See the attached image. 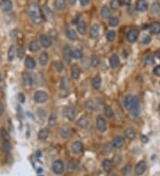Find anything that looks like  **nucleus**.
<instances>
[{"instance_id": "58", "label": "nucleus", "mask_w": 160, "mask_h": 176, "mask_svg": "<svg viewBox=\"0 0 160 176\" xmlns=\"http://www.w3.org/2000/svg\"><path fill=\"white\" fill-rule=\"evenodd\" d=\"M130 2H131V0H122V3L124 4H126V5H129L130 4Z\"/></svg>"}, {"instance_id": "33", "label": "nucleus", "mask_w": 160, "mask_h": 176, "mask_svg": "<svg viewBox=\"0 0 160 176\" xmlns=\"http://www.w3.org/2000/svg\"><path fill=\"white\" fill-rule=\"evenodd\" d=\"M15 55V47L13 46H11L8 49V52H7V58L9 61H12L14 58Z\"/></svg>"}, {"instance_id": "10", "label": "nucleus", "mask_w": 160, "mask_h": 176, "mask_svg": "<svg viewBox=\"0 0 160 176\" xmlns=\"http://www.w3.org/2000/svg\"><path fill=\"white\" fill-rule=\"evenodd\" d=\"M64 114H65V117L70 120V121H73L76 118V112H75V109L71 107H67L65 109V111H64Z\"/></svg>"}, {"instance_id": "52", "label": "nucleus", "mask_w": 160, "mask_h": 176, "mask_svg": "<svg viewBox=\"0 0 160 176\" xmlns=\"http://www.w3.org/2000/svg\"><path fill=\"white\" fill-rule=\"evenodd\" d=\"M150 41H151V38H150V36H146V37H144V38L142 39V43H143V44H145V45L150 44Z\"/></svg>"}, {"instance_id": "56", "label": "nucleus", "mask_w": 160, "mask_h": 176, "mask_svg": "<svg viewBox=\"0 0 160 176\" xmlns=\"http://www.w3.org/2000/svg\"><path fill=\"white\" fill-rule=\"evenodd\" d=\"M4 104L0 101V117L4 114Z\"/></svg>"}, {"instance_id": "41", "label": "nucleus", "mask_w": 160, "mask_h": 176, "mask_svg": "<svg viewBox=\"0 0 160 176\" xmlns=\"http://www.w3.org/2000/svg\"><path fill=\"white\" fill-rule=\"evenodd\" d=\"M2 148H3V151H4V152H10L11 150H12V146H11L10 142H6V141H4Z\"/></svg>"}, {"instance_id": "45", "label": "nucleus", "mask_w": 160, "mask_h": 176, "mask_svg": "<svg viewBox=\"0 0 160 176\" xmlns=\"http://www.w3.org/2000/svg\"><path fill=\"white\" fill-rule=\"evenodd\" d=\"M55 69L57 70V71H59V72H61V71H62L63 70V69H64V66H63V63L61 62V61H56L55 62Z\"/></svg>"}, {"instance_id": "51", "label": "nucleus", "mask_w": 160, "mask_h": 176, "mask_svg": "<svg viewBox=\"0 0 160 176\" xmlns=\"http://www.w3.org/2000/svg\"><path fill=\"white\" fill-rule=\"evenodd\" d=\"M121 158H122V157H121V156H118V155H117V156H115V157H114L113 161L115 162V164H116V165H119V164L121 163V161H122V160H121Z\"/></svg>"}, {"instance_id": "9", "label": "nucleus", "mask_w": 160, "mask_h": 176, "mask_svg": "<svg viewBox=\"0 0 160 176\" xmlns=\"http://www.w3.org/2000/svg\"><path fill=\"white\" fill-rule=\"evenodd\" d=\"M146 166H146V163H145L144 161L139 162V163L136 165L135 169H134V172H135L136 175H141L145 172Z\"/></svg>"}, {"instance_id": "21", "label": "nucleus", "mask_w": 160, "mask_h": 176, "mask_svg": "<svg viewBox=\"0 0 160 176\" xmlns=\"http://www.w3.org/2000/svg\"><path fill=\"white\" fill-rule=\"evenodd\" d=\"M80 74H81V70L80 68L78 65H73L71 67V76L74 79H78L79 78Z\"/></svg>"}, {"instance_id": "8", "label": "nucleus", "mask_w": 160, "mask_h": 176, "mask_svg": "<svg viewBox=\"0 0 160 176\" xmlns=\"http://www.w3.org/2000/svg\"><path fill=\"white\" fill-rule=\"evenodd\" d=\"M0 7L4 12L8 13L13 9V4L11 0H0Z\"/></svg>"}, {"instance_id": "36", "label": "nucleus", "mask_w": 160, "mask_h": 176, "mask_svg": "<svg viewBox=\"0 0 160 176\" xmlns=\"http://www.w3.org/2000/svg\"><path fill=\"white\" fill-rule=\"evenodd\" d=\"M100 64V59L98 56L96 55H93L91 57V65L93 67V68H97Z\"/></svg>"}, {"instance_id": "64", "label": "nucleus", "mask_w": 160, "mask_h": 176, "mask_svg": "<svg viewBox=\"0 0 160 176\" xmlns=\"http://www.w3.org/2000/svg\"><path fill=\"white\" fill-rule=\"evenodd\" d=\"M159 111H160V105H159Z\"/></svg>"}, {"instance_id": "18", "label": "nucleus", "mask_w": 160, "mask_h": 176, "mask_svg": "<svg viewBox=\"0 0 160 176\" xmlns=\"http://www.w3.org/2000/svg\"><path fill=\"white\" fill-rule=\"evenodd\" d=\"M22 81H23V84H24L26 86H28V87L31 86L32 84H33L32 76H30L29 73H27V72H24V73L22 74Z\"/></svg>"}, {"instance_id": "42", "label": "nucleus", "mask_w": 160, "mask_h": 176, "mask_svg": "<svg viewBox=\"0 0 160 176\" xmlns=\"http://www.w3.org/2000/svg\"><path fill=\"white\" fill-rule=\"evenodd\" d=\"M44 13H45V14H46V16L47 18H49V19H52V18H53V12H52V10H51L48 6H45V7H44Z\"/></svg>"}, {"instance_id": "62", "label": "nucleus", "mask_w": 160, "mask_h": 176, "mask_svg": "<svg viewBox=\"0 0 160 176\" xmlns=\"http://www.w3.org/2000/svg\"><path fill=\"white\" fill-rule=\"evenodd\" d=\"M157 4H158L160 6V0H158V1H157Z\"/></svg>"}, {"instance_id": "44", "label": "nucleus", "mask_w": 160, "mask_h": 176, "mask_svg": "<svg viewBox=\"0 0 160 176\" xmlns=\"http://www.w3.org/2000/svg\"><path fill=\"white\" fill-rule=\"evenodd\" d=\"M82 56H83V52L79 49H76V50L72 51V57L73 58L80 59V58H82Z\"/></svg>"}, {"instance_id": "60", "label": "nucleus", "mask_w": 160, "mask_h": 176, "mask_svg": "<svg viewBox=\"0 0 160 176\" xmlns=\"http://www.w3.org/2000/svg\"><path fill=\"white\" fill-rule=\"evenodd\" d=\"M70 3L71 4H73L75 3V0H70Z\"/></svg>"}, {"instance_id": "40", "label": "nucleus", "mask_w": 160, "mask_h": 176, "mask_svg": "<svg viewBox=\"0 0 160 176\" xmlns=\"http://www.w3.org/2000/svg\"><path fill=\"white\" fill-rule=\"evenodd\" d=\"M56 121H57V115H56V113L53 112V113H51V115L49 117V125L51 126H54Z\"/></svg>"}, {"instance_id": "17", "label": "nucleus", "mask_w": 160, "mask_h": 176, "mask_svg": "<svg viewBox=\"0 0 160 176\" xmlns=\"http://www.w3.org/2000/svg\"><path fill=\"white\" fill-rule=\"evenodd\" d=\"M54 7L59 11H62L66 9L67 7L66 0H54Z\"/></svg>"}, {"instance_id": "6", "label": "nucleus", "mask_w": 160, "mask_h": 176, "mask_svg": "<svg viewBox=\"0 0 160 176\" xmlns=\"http://www.w3.org/2000/svg\"><path fill=\"white\" fill-rule=\"evenodd\" d=\"M39 41H40L41 46H44L45 48L51 47L52 45H53V42H52L51 38L49 37H47L46 35H45V34H42V35L39 36Z\"/></svg>"}, {"instance_id": "54", "label": "nucleus", "mask_w": 160, "mask_h": 176, "mask_svg": "<svg viewBox=\"0 0 160 176\" xmlns=\"http://www.w3.org/2000/svg\"><path fill=\"white\" fill-rule=\"evenodd\" d=\"M140 139H141V141L143 143H146V142H149V138H148L146 135H143V134H142V135H141V138H140Z\"/></svg>"}, {"instance_id": "43", "label": "nucleus", "mask_w": 160, "mask_h": 176, "mask_svg": "<svg viewBox=\"0 0 160 176\" xmlns=\"http://www.w3.org/2000/svg\"><path fill=\"white\" fill-rule=\"evenodd\" d=\"M118 22H119V21H118V18H117V17L113 16V17H110V18H109V22H108L109 26H111V27H116V26H117Z\"/></svg>"}, {"instance_id": "53", "label": "nucleus", "mask_w": 160, "mask_h": 176, "mask_svg": "<svg viewBox=\"0 0 160 176\" xmlns=\"http://www.w3.org/2000/svg\"><path fill=\"white\" fill-rule=\"evenodd\" d=\"M153 73H154V74H155L156 76H160V65L157 66V67L154 69V70H153Z\"/></svg>"}, {"instance_id": "2", "label": "nucleus", "mask_w": 160, "mask_h": 176, "mask_svg": "<svg viewBox=\"0 0 160 176\" xmlns=\"http://www.w3.org/2000/svg\"><path fill=\"white\" fill-rule=\"evenodd\" d=\"M28 13L29 18L35 24H40L42 22V15H41L40 8L37 3L34 2L28 5Z\"/></svg>"}, {"instance_id": "31", "label": "nucleus", "mask_w": 160, "mask_h": 176, "mask_svg": "<svg viewBox=\"0 0 160 176\" xmlns=\"http://www.w3.org/2000/svg\"><path fill=\"white\" fill-rule=\"evenodd\" d=\"M150 31L152 34H155V35H158L160 33V23L159 22H153L150 27Z\"/></svg>"}, {"instance_id": "63", "label": "nucleus", "mask_w": 160, "mask_h": 176, "mask_svg": "<svg viewBox=\"0 0 160 176\" xmlns=\"http://www.w3.org/2000/svg\"><path fill=\"white\" fill-rule=\"evenodd\" d=\"M109 176H118L117 175H116V174H112V175H110Z\"/></svg>"}, {"instance_id": "50", "label": "nucleus", "mask_w": 160, "mask_h": 176, "mask_svg": "<svg viewBox=\"0 0 160 176\" xmlns=\"http://www.w3.org/2000/svg\"><path fill=\"white\" fill-rule=\"evenodd\" d=\"M17 55L20 59H22L24 55V49L22 47H19V49L17 51Z\"/></svg>"}, {"instance_id": "3", "label": "nucleus", "mask_w": 160, "mask_h": 176, "mask_svg": "<svg viewBox=\"0 0 160 176\" xmlns=\"http://www.w3.org/2000/svg\"><path fill=\"white\" fill-rule=\"evenodd\" d=\"M70 92V82L67 77L61 78V97H66L69 94Z\"/></svg>"}, {"instance_id": "34", "label": "nucleus", "mask_w": 160, "mask_h": 176, "mask_svg": "<svg viewBox=\"0 0 160 176\" xmlns=\"http://www.w3.org/2000/svg\"><path fill=\"white\" fill-rule=\"evenodd\" d=\"M102 168L105 172H109L112 168V163L110 160L108 159H105L103 162H102Z\"/></svg>"}, {"instance_id": "14", "label": "nucleus", "mask_w": 160, "mask_h": 176, "mask_svg": "<svg viewBox=\"0 0 160 176\" xmlns=\"http://www.w3.org/2000/svg\"><path fill=\"white\" fill-rule=\"evenodd\" d=\"M89 34H90V37H93V38L98 37V36L100 34V25L97 24V23H94L93 25L91 27Z\"/></svg>"}, {"instance_id": "30", "label": "nucleus", "mask_w": 160, "mask_h": 176, "mask_svg": "<svg viewBox=\"0 0 160 176\" xmlns=\"http://www.w3.org/2000/svg\"><path fill=\"white\" fill-rule=\"evenodd\" d=\"M125 135L126 136V138H128L129 140H133L135 138V132L133 128L131 127H128L125 130Z\"/></svg>"}, {"instance_id": "57", "label": "nucleus", "mask_w": 160, "mask_h": 176, "mask_svg": "<svg viewBox=\"0 0 160 176\" xmlns=\"http://www.w3.org/2000/svg\"><path fill=\"white\" fill-rule=\"evenodd\" d=\"M19 101H20V102H22V103L25 101V96H24L23 94H19Z\"/></svg>"}, {"instance_id": "12", "label": "nucleus", "mask_w": 160, "mask_h": 176, "mask_svg": "<svg viewBox=\"0 0 160 176\" xmlns=\"http://www.w3.org/2000/svg\"><path fill=\"white\" fill-rule=\"evenodd\" d=\"M124 143H125V140L122 136H117L115 137V139L113 140V143H112V146L115 148V149H120L124 146Z\"/></svg>"}, {"instance_id": "47", "label": "nucleus", "mask_w": 160, "mask_h": 176, "mask_svg": "<svg viewBox=\"0 0 160 176\" xmlns=\"http://www.w3.org/2000/svg\"><path fill=\"white\" fill-rule=\"evenodd\" d=\"M151 12H152V13H155V14L159 13V7L158 4H153L151 5Z\"/></svg>"}, {"instance_id": "28", "label": "nucleus", "mask_w": 160, "mask_h": 176, "mask_svg": "<svg viewBox=\"0 0 160 176\" xmlns=\"http://www.w3.org/2000/svg\"><path fill=\"white\" fill-rule=\"evenodd\" d=\"M78 125L81 128H86L89 126V120L86 117H81L78 120Z\"/></svg>"}, {"instance_id": "37", "label": "nucleus", "mask_w": 160, "mask_h": 176, "mask_svg": "<svg viewBox=\"0 0 160 176\" xmlns=\"http://www.w3.org/2000/svg\"><path fill=\"white\" fill-rule=\"evenodd\" d=\"M103 112H104V115L107 118H111L113 116V110H112V108L108 105H107L104 107V109H103Z\"/></svg>"}, {"instance_id": "59", "label": "nucleus", "mask_w": 160, "mask_h": 176, "mask_svg": "<svg viewBox=\"0 0 160 176\" xmlns=\"http://www.w3.org/2000/svg\"><path fill=\"white\" fill-rule=\"evenodd\" d=\"M157 57H158L159 60H160V52H159L157 53Z\"/></svg>"}, {"instance_id": "35", "label": "nucleus", "mask_w": 160, "mask_h": 176, "mask_svg": "<svg viewBox=\"0 0 160 176\" xmlns=\"http://www.w3.org/2000/svg\"><path fill=\"white\" fill-rule=\"evenodd\" d=\"M0 135L3 138L4 141H6V142H9L10 141V138H11L10 137V134H9V133L4 128H2L0 130Z\"/></svg>"}, {"instance_id": "27", "label": "nucleus", "mask_w": 160, "mask_h": 176, "mask_svg": "<svg viewBox=\"0 0 160 176\" xmlns=\"http://www.w3.org/2000/svg\"><path fill=\"white\" fill-rule=\"evenodd\" d=\"M110 14H111V10L107 5L102 6V8L101 10V15H102V17L104 18V19H107V18H109L110 17Z\"/></svg>"}, {"instance_id": "29", "label": "nucleus", "mask_w": 160, "mask_h": 176, "mask_svg": "<svg viewBox=\"0 0 160 176\" xmlns=\"http://www.w3.org/2000/svg\"><path fill=\"white\" fill-rule=\"evenodd\" d=\"M49 135V132L46 128H44V129H41L38 133H37V137L39 140H46Z\"/></svg>"}, {"instance_id": "24", "label": "nucleus", "mask_w": 160, "mask_h": 176, "mask_svg": "<svg viewBox=\"0 0 160 176\" xmlns=\"http://www.w3.org/2000/svg\"><path fill=\"white\" fill-rule=\"evenodd\" d=\"M86 30H87L86 23H85L84 21L79 22V23H78V31L79 32V34H81V35H84V34L86 33Z\"/></svg>"}, {"instance_id": "22", "label": "nucleus", "mask_w": 160, "mask_h": 176, "mask_svg": "<svg viewBox=\"0 0 160 176\" xmlns=\"http://www.w3.org/2000/svg\"><path fill=\"white\" fill-rule=\"evenodd\" d=\"M25 65H26V67L28 69L33 70V69L36 68V61H35V60L32 57L28 56L26 58V60H25Z\"/></svg>"}, {"instance_id": "5", "label": "nucleus", "mask_w": 160, "mask_h": 176, "mask_svg": "<svg viewBox=\"0 0 160 176\" xmlns=\"http://www.w3.org/2000/svg\"><path fill=\"white\" fill-rule=\"evenodd\" d=\"M53 171L56 175H61L64 171V164L61 160H56L53 163Z\"/></svg>"}, {"instance_id": "61", "label": "nucleus", "mask_w": 160, "mask_h": 176, "mask_svg": "<svg viewBox=\"0 0 160 176\" xmlns=\"http://www.w3.org/2000/svg\"><path fill=\"white\" fill-rule=\"evenodd\" d=\"M2 80H3V76L1 75V73H0V83L2 82Z\"/></svg>"}, {"instance_id": "1", "label": "nucleus", "mask_w": 160, "mask_h": 176, "mask_svg": "<svg viewBox=\"0 0 160 176\" xmlns=\"http://www.w3.org/2000/svg\"><path fill=\"white\" fill-rule=\"evenodd\" d=\"M125 108L127 109L129 113H131L133 116H137L140 111V103L139 100L134 95H127L124 100Z\"/></svg>"}, {"instance_id": "4", "label": "nucleus", "mask_w": 160, "mask_h": 176, "mask_svg": "<svg viewBox=\"0 0 160 176\" xmlns=\"http://www.w3.org/2000/svg\"><path fill=\"white\" fill-rule=\"evenodd\" d=\"M47 98H48V95H47L46 92L42 91V90L36 92V94L34 95L35 101L37 102V103H44V102H46V101H47Z\"/></svg>"}, {"instance_id": "7", "label": "nucleus", "mask_w": 160, "mask_h": 176, "mask_svg": "<svg viewBox=\"0 0 160 176\" xmlns=\"http://www.w3.org/2000/svg\"><path fill=\"white\" fill-rule=\"evenodd\" d=\"M96 126H97V129H98L100 132H102V133H103V132L106 131L107 122L103 117L99 116V117L97 118V119H96Z\"/></svg>"}, {"instance_id": "49", "label": "nucleus", "mask_w": 160, "mask_h": 176, "mask_svg": "<svg viewBox=\"0 0 160 176\" xmlns=\"http://www.w3.org/2000/svg\"><path fill=\"white\" fill-rule=\"evenodd\" d=\"M75 168H76V165H75L72 161L68 163V171H69L70 173H72V172L75 170Z\"/></svg>"}, {"instance_id": "23", "label": "nucleus", "mask_w": 160, "mask_h": 176, "mask_svg": "<svg viewBox=\"0 0 160 176\" xmlns=\"http://www.w3.org/2000/svg\"><path fill=\"white\" fill-rule=\"evenodd\" d=\"M109 64L112 68H117L119 64V59L117 54H112L109 58Z\"/></svg>"}, {"instance_id": "16", "label": "nucleus", "mask_w": 160, "mask_h": 176, "mask_svg": "<svg viewBox=\"0 0 160 176\" xmlns=\"http://www.w3.org/2000/svg\"><path fill=\"white\" fill-rule=\"evenodd\" d=\"M71 150L75 154H79L80 152H82L83 151V143L79 141L74 142L71 146Z\"/></svg>"}, {"instance_id": "32", "label": "nucleus", "mask_w": 160, "mask_h": 176, "mask_svg": "<svg viewBox=\"0 0 160 176\" xmlns=\"http://www.w3.org/2000/svg\"><path fill=\"white\" fill-rule=\"evenodd\" d=\"M28 49L31 52H37L39 50V44L37 43V41L36 40L30 41V43L28 44Z\"/></svg>"}, {"instance_id": "13", "label": "nucleus", "mask_w": 160, "mask_h": 176, "mask_svg": "<svg viewBox=\"0 0 160 176\" xmlns=\"http://www.w3.org/2000/svg\"><path fill=\"white\" fill-rule=\"evenodd\" d=\"M139 37V31L137 29H131L128 33H127V40L130 43H133L137 40Z\"/></svg>"}, {"instance_id": "55", "label": "nucleus", "mask_w": 160, "mask_h": 176, "mask_svg": "<svg viewBox=\"0 0 160 176\" xmlns=\"http://www.w3.org/2000/svg\"><path fill=\"white\" fill-rule=\"evenodd\" d=\"M90 1H91V0H79L80 4H81L82 6H85V5H87V4L90 3Z\"/></svg>"}, {"instance_id": "46", "label": "nucleus", "mask_w": 160, "mask_h": 176, "mask_svg": "<svg viewBox=\"0 0 160 176\" xmlns=\"http://www.w3.org/2000/svg\"><path fill=\"white\" fill-rule=\"evenodd\" d=\"M131 171H132V166L130 165H127L124 167L123 169V174L125 175H128L129 174H131Z\"/></svg>"}, {"instance_id": "26", "label": "nucleus", "mask_w": 160, "mask_h": 176, "mask_svg": "<svg viewBox=\"0 0 160 176\" xmlns=\"http://www.w3.org/2000/svg\"><path fill=\"white\" fill-rule=\"evenodd\" d=\"M48 59H49V56L47 54L46 52H41V54L39 55V62L42 66H45L47 61H48Z\"/></svg>"}, {"instance_id": "11", "label": "nucleus", "mask_w": 160, "mask_h": 176, "mask_svg": "<svg viewBox=\"0 0 160 176\" xmlns=\"http://www.w3.org/2000/svg\"><path fill=\"white\" fill-rule=\"evenodd\" d=\"M63 56H64V60L70 63L71 60H72V50L69 46H66L63 49Z\"/></svg>"}, {"instance_id": "15", "label": "nucleus", "mask_w": 160, "mask_h": 176, "mask_svg": "<svg viewBox=\"0 0 160 176\" xmlns=\"http://www.w3.org/2000/svg\"><path fill=\"white\" fill-rule=\"evenodd\" d=\"M136 10L139 12H144L148 9V4L145 0H138L136 3Z\"/></svg>"}, {"instance_id": "48", "label": "nucleus", "mask_w": 160, "mask_h": 176, "mask_svg": "<svg viewBox=\"0 0 160 176\" xmlns=\"http://www.w3.org/2000/svg\"><path fill=\"white\" fill-rule=\"evenodd\" d=\"M153 63H154V58H153V56L150 55V56L146 57V59H145V64L146 65H151Z\"/></svg>"}, {"instance_id": "38", "label": "nucleus", "mask_w": 160, "mask_h": 176, "mask_svg": "<svg viewBox=\"0 0 160 176\" xmlns=\"http://www.w3.org/2000/svg\"><path fill=\"white\" fill-rule=\"evenodd\" d=\"M116 38V32L114 30H108L107 33V40L108 42H113Z\"/></svg>"}, {"instance_id": "25", "label": "nucleus", "mask_w": 160, "mask_h": 176, "mask_svg": "<svg viewBox=\"0 0 160 176\" xmlns=\"http://www.w3.org/2000/svg\"><path fill=\"white\" fill-rule=\"evenodd\" d=\"M101 85H102V78L100 76H96L93 78V81H92V85L94 89H99L101 87Z\"/></svg>"}, {"instance_id": "20", "label": "nucleus", "mask_w": 160, "mask_h": 176, "mask_svg": "<svg viewBox=\"0 0 160 176\" xmlns=\"http://www.w3.org/2000/svg\"><path fill=\"white\" fill-rule=\"evenodd\" d=\"M60 133H61V136L64 139H67L70 136L71 134V131H70V128L68 127V126H62L60 130Z\"/></svg>"}, {"instance_id": "19", "label": "nucleus", "mask_w": 160, "mask_h": 176, "mask_svg": "<svg viewBox=\"0 0 160 176\" xmlns=\"http://www.w3.org/2000/svg\"><path fill=\"white\" fill-rule=\"evenodd\" d=\"M66 36H67V37H68L70 40H71V41H75V40L78 39V34H77V32H76L74 29H72V28H68V29L66 30Z\"/></svg>"}, {"instance_id": "39", "label": "nucleus", "mask_w": 160, "mask_h": 176, "mask_svg": "<svg viewBox=\"0 0 160 176\" xmlns=\"http://www.w3.org/2000/svg\"><path fill=\"white\" fill-rule=\"evenodd\" d=\"M121 5V3L119 0H111L110 1V7L112 10H117Z\"/></svg>"}]
</instances>
